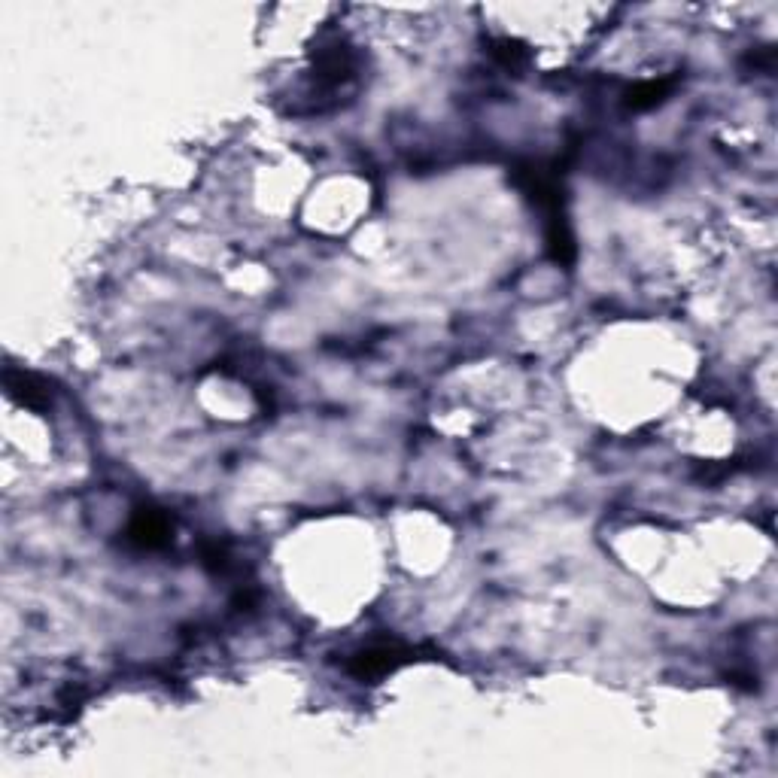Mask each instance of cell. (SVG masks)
<instances>
[{
  "label": "cell",
  "mask_w": 778,
  "mask_h": 778,
  "mask_svg": "<svg viewBox=\"0 0 778 778\" xmlns=\"http://www.w3.org/2000/svg\"><path fill=\"white\" fill-rule=\"evenodd\" d=\"M408 648H399V645H374V648H365L362 654H356L350 660V672L359 675V678H377V675H386L393 672L399 663L408 660Z\"/></svg>",
  "instance_id": "cell-1"
},
{
  "label": "cell",
  "mask_w": 778,
  "mask_h": 778,
  "mask_svg": "<svg viewBox=\"0 0 778 778\" xmlns=\"http://www.w3.org/2000/svg\"><path fill=\"white\" fill-rule=\"evenodd\" d=\"M168 535H171L168 517H162L159 511H146V508L134 514L131 529H128V538L134 544H140V548H162V544H168Z\"/></svg>",
  "instance_id": "cell-2"
},
{
  "label": "cell",
  "mask_w": 778,
  "mask_h": 778,
  "mask_svg": "<svg viewBox=\"0 0 778 778\" xmlns=\"http://www.w3.org/2000/svg\"><path fill=\"white\" fill-rule=\"evenodd\" d=\"M7 386H10V393H13L16 399H22L28 408H46V405H49V389H46V383L37 380L34 374H16V371H10V374H7Z\"/></svg>",
  "instance_id": "cell-3"
}]
</instances>
